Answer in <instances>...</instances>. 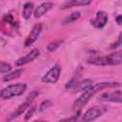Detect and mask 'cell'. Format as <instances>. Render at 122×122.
Returning <instances> with one entry per match:
<instances>
[{
	"mask_svg": "<svg viewBox=\"0 0 122 122\" xmlns=\"http://www.w3.org/2000/svg\"><path fill=\"white\" fill-rule=\"evenodd\" d=\"M115 87H120V83L119 82H101V83H97L94 85H92L89 89H87L86 91H84L81 95L74 101L73 103V109L76 110L77 112H80V110L82 109L83 106H85L89 100L98 92L103 91L105 89H109V88H115Z\"/></svg>",
	"mask_w": 122,
	"mask_h": 122,
	"instance_id": "1",
	"label": "cell"
},
{
	"mask_svg": "<svg viewBox=\"0 0 122 122\" xmlns=\"http://www.w3.org/2000/svg\"><path fill=\"white\" fill-rule=\"evenodd\" d=\"M90 64L95 65V66H115L120 65L122 63V56L121 51H115L112 52L108 55L104 56H98L95 58H92L89 61Z\"/></svg>",
	"mask_w": 122,
	"mask_h": 122,
	"instance_id": "2",
	"label": "cell"
},
{
	"mask_svg": "<svg viewBox=\"0 0 122 122\" xmlns=\"http://www.w3.org/2000/svg\"><path fill=\"white\" fill-rule=\"evenodd\" d=\"M27 90V85L25 83L11 84L0 91V98L7 100L14 96H19L23 94Z\"/></svg>",
	"mask_w": 122,
	"mask_h": 122,
	"instance_id": "3",
	"label": "cell"
},
{
	"mask_svg": "<svg viewBox=\"0 0 122 122\" xmlns=\"http://www.w3.org/2000/svg\"><path fill=\"white\" fill-rule=\"evenodd\" d=\"M60 73H61V68H60V66L58 64H55L42 77V82L47 83V84H54V83H56L58 81Z\"/></svg>",
	"mask_w": 122,
	"mask_h": 122,
	"instance_id": "4",
	"label": "cell"
},
{
	"mask_svg": "<svg viewBox=\"0 0 122 122\" xmlns=\"http://www.w3.org/2000/svg\"><path fill=\"white\" fill-rule=\"evenodd\" d=\"M105 112V109L101 107H92L86 111V112L82 115L81 122H92L98 117H100Z\"/></svg>",
	"mask_w": 122,
	"mask_h": 122,
	"instance_id": "5",
	"label": "cell"
},
{
	"mask_svg": "<svg viewBox=\"0 0 122 122\" xmlns=\"http://www.w3.org/2000/svg\"><path fill=\"white\" fill-rule=\"evenodd\" d=\"M41 31H42V25H41V24H36V25H34V26L32 27L30 32V33L28 34V36L26 37L25 42H24V46H25V47H29V46H30L31 44H33V43L37 40V38H38V36L40 35Z\"/></svg>",
	"mask_w": 122,
	"mask_h": 122,
	"instance_id": "6",
	"label": "cell"
},
{
	"mask_svg": "<svg viewBox=\"0 0 122 122\" xmlns=\"http://www.w3.org/2000/svg\"><path fill=\"white\" fill-rule=\"evenodd\" d=\"M108 13L104 10H99L96 12V15L93 19L91 20V24L96 29H102L106 26L108 22Z\"/></svg>",
	"mask_w": 122,
	"mask_h": 122,
	"instance_id": "7",
	"label": "cell"
},
{
	"mask_svg": "<svg viewBox=\"0 0 122 122\" xmlns=\"http://www.w3.org/2000/svg\"><path fill=\"white\" fill-rule=\"evenodd\" d=\"M100 100L109 101V102H116L121 103V91L115 90L112 92H106L100 95Z\"/></svg>",
	"mask_w": 122,
	"mask_h": 122,
	"instance_id": "8",
	"label": "cell"
},
{
	"mask_svg": "<svg viewBox=\"0 0 122 122\" xmlns=\"http://www.w3.org/2000/svg\"><path fill=\"white\" fill-rule=\"evenodd\" d=\"M39 53H40V52H39V50L33 49V50H31L30 52H28L26 55H24V56L20 57L19 59H17L16 62H15V64H16V66H23V65H26V64H28V63L33 61L36 57H38V56H39Z\"/></svg>",
	"mask_w": 122,
	"mask_h": 122,
	"instance_id": "9",
	"label": "cell"
},
{
	"mask_svg": "<svg viewBox=\"0 0 122 122\" xmlns=\"http://www.w3.org/2000/svg\"><path fill=\"white\" fill-rule=\"evenodd\" d=\"M54 6V4L52 2H44L41 3L38 7L35 8L34 10V17L35 18H39L41 16H43L45 13H47L52 7Z\"/></svg>",
	"mask_w": 122,
	"mask_h": 122,
	"instance_id": "10",
	"label": "cell"
},
{
	"mask_svg": "<svg viewBox=\"0 0 122 122\" xmlns=\"http://www.w3.org/2000/svg\"><path fill=\"white\" fill-rule=\"evenodd\" d=\"M29 107H30V102H28V101H26V102L20 104L13 112H11L9 114V116L7 117V120H8V121H10V120H12V119H14V118L20 116L21 114H23V113L29 109Z\"/></svg>",
	"mask_w": 122,
	"mask_h": 122,
	"instance_id": "11",
	"label": "cell"
},
{
	"mask_svg": "<svg viewBox=\"0 0 122 122\" xmlns=\"http://www.w3.org/2000/svg\"><path fill=\"white\" fill-rule=\"evenodd\" d=\"M92 84V79H83V80H80V81H77L73 86H72V90L73 92H84L86 91L87 89H89Z\"/></svg>",
	"mask_w": 122,
	"mask_h": 122,
	"instance_id": "12",
	"label": "cell"
},
{
	"mask_svg": "<svg viewBox=\"0 0 122 122\" xmlns=\"http://www.w3.org/2000/svg\"><path fill=\"white\" fill-rule=\"evenodd\" d=\"M91 1L90 0H71V1H67L62 5L61 9H68L73 6H86V5H90Z\"/></svg>",
	"mask_w": 122,
	"mask_h": 122,
	"instance_id": "13",
	"label": "cell"
},
{
	"mask_svg": "<svg viewBox=\"0 0 122 122\" xmlns=\"http://www.w3.org/2000/svg\"><path fill=\"white\" fill-rule=\"evenodd\" d=\"M33 3L31 2H26L23 6V10H22V15L25 19H29L33 11Z\"/></svg>",
	"mask_w": 122,
	"mask_h": 122,
	"instance_id": "14",
	"label": "cell"
},
{
	"mask_svg": "<svg viewBox=\"0 0 122 122\" xmlns=\"http://www.w3.org/2000/svg\"><path fill=\"white\" fill-rule=\"evenodd\" d=\"M22 72H23V70H22V69H17V70L13 71H10V72L8 73L7 75H5V76L2 78V80H3L4 82H9V81L14 80V79L18 78V77L22 74Z\"/></svg>",
	"mask_w": 122,
	"mask_h": 122,
	"instance_id": "15",
	"label": "cell"
},
{
	"mask_svg": "<svg viewBox=\"0 0 122 122\" xmlns=\"http://www.w3.org/2000/svg\"><path fill=\"white\" fill-rule=\"evenodd\" d=\"M81 13L80 11H73L71 12L70 15H68L67 17H65L62 21V25H68V24H71L72 22H74L75 20H77L79 17H80Z\"/></svg>",
	"mask_w": 122,
	"mask_h": 122,
	"instance_id": "16",
	"label": "cell"
},
{
	"mask_svg": "<svg viewBox=\"0 0 122 122\" xmlns=\"http://www.w3.org/2000/svg\"><path fill=\"white\" fill-rule=\"evenodd\" d=\"M62 43H63V40H62V39L53 40V41H51V42L47 46V49H48L49 51H54L56 49L59 48V46H61Z\"/></svg>",
	"mask_w": 122,
	"mask_h": 122,
	"instance_id": "17",
	"label": "cell"
},
{
	"mask_svg": "<svg viewBox=\"0 0 122 122\" xmlns=\"http://www.w3.org/2000/svg\"><path fill=\"white\" fill-rule=\"evenodd\" d=\"M11 71V66L4 61H0V72L6 73Z\"/></svg>",
	"mask_w": 122,
	"mask_h": 122,
	"instance_id": "18",
	"label": "cell"
},
{
	"mask_svg": "<svg viewBox=\"0 0 122 122\" xmlns=\"http://www.w3.org/2000/svg\"><path fill=\"white\" fill-rule=\"evenodd\" d=\"M51 104H52V102H51V100H45V101H43V102L40 104V106H39V111H40V112H43L44 110H46V109H48L49 107H51Z\"/></svg>",
	"mask_w": 122,
	"mask_h": 122,
	"instance_id": "19",
	"label": "cell"
},
{
	"mask_svg": "<svg viewBox=\"0 0 122 122\" xmlns=\"http://www.w3.org/2000/svg\"><path fill=\"white\" fill-rule=\"evenodd\" d=\"M79 113H80V112H77V113H76L75 115H73V116H71V117H69V118L61 119V120H59V121H57V122H76V120H77V118H78V116H79Z\"/></svg>",
	"mask_w": 122,
	"mask_h": 122,
	"instance_id": "20",
	"label": "cell"
},
{
	"mask_svg": "<svg viewBox=\"0 0 122 122\" xmlns=\"http://www.w3.org/2000/svg\"><path fill=\"white\" fill-rule=\"evenodd\" d=\"M122 37V34L120 33L119 34V36H118V38H117V40H116V42H114L113 44H112L111 45V49H115V48H117V47H119V46H121V38Z\"/></svg>",
	"mask_w": 122,
	"mask_h": 122,
	"instance_id": "21",
	"label": "cell"
},
{
	"mask_svg": "<svg viewBox=\"0 0 122 122\" xmlns=\"http://www.w3.org/2000/svg\"><path fill=\"white\" fill-rule=\"evenodd\" d=\"M35 109H36V108H35L34 106H32V107H31V108H30V110L28 111L27 114L25 115V120H29V119H30V117L32 116L33 112H35Z\"/></svg>",
	"mask_w": 122,
	"mask_h": 122,
	"instance_id": "22",
	"label": "cell"
},
{
	"mask_svg": "<svg viewBox=\"0 0 122 122\" xmlns=\"http://www.w3.org/2000/svg\"><path fill=\"white\" fill-rule=\"evenodd\" d=\"M121 18H122V15H121V14H118V15L115 17V20H116V22H117L118 25H121Z\"/></svg>",
	"mask_w": 122,
	"mask_h": 122,
	"instance_id": "23",
	"label": "cell"
},
{
	"mask_svg": "<svg viewBox=\"0 0 122 122\" xmlns=\"http://www.w3.org/2000/svg\"><path fill=\"white\" fill-rule=\"evenodd\" d=\"M33 122H48V121H44V120H35Z\"/></svg>",
	"mask_w": 122,
	"mask_h": 122,
	"instance_id": "24",
	"label": "cell"
}]
</instances>
